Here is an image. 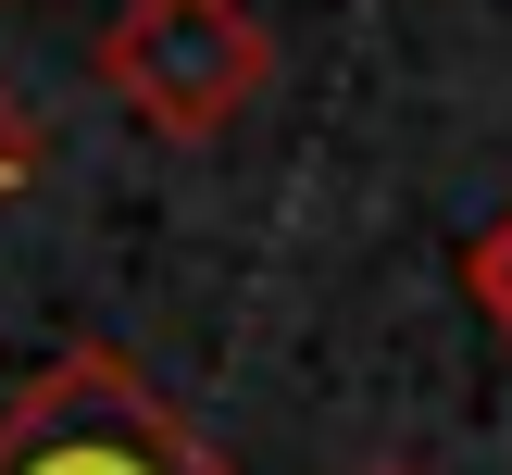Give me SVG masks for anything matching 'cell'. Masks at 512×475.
<instances>
[{
	"instance_id": "obj_1",
	"label": "cell",
	"mask_w": 512,
	"mask_h": 475,
	"mask_svg": "<svg viewBox=\"0 0 512 475\" xmlns=\"http://www.w3.org/2000/svg\"><path fill=\"white\" fill-rule=\"evenodd\" d=\"M0 475H238L125 350H63L0 400Z\"/></svg>"
},
{
	"instance_id": "obj_3",
	"label": "cell",
	"mask_w": 512,
	"mask_h": 475,
	"mask_svg": "<svg viewBox=\"0 0 512 475\" xmlns=\"http://www.w3.org/2000/svg\"><path fill=\"white\" fill-rule=\"evenodd\" d=\"M463 288H475V313H488L500 338H512V200H500L488 225H475V250H463Z\"/></svg>"
},
{
	"instance_id": "obj_4",
	"label": "cell",
	"mask_w": 512,
	"mask_h": 475,
	"mask_svg": "<svg viewBox=\"0 0 512 475\" xmlns=\"http://www.w3.org/2000/svg\"><path fill=\"white\" fill-rule=\"evenodd\" d=\"M38 163H50V138H38V113H25V100L0 88V200H25V188H38Z\"/></svg>"
},
{
	"instance_id": "obj_2",
	"label": "cell",
	"mask_w": 512,
	"mask_h": 475,
	"mask_svg": "<svg viewBox=\"0 0 512 475\" xmlns=\"http://www.w3.org/2000/svg\"><path fill=\"white\" fill-rule=\"evenodd\" d=\"M88 63L150 138H225L275 88V38L250 0H113Z\"/></svg>"
}]
</instances>
